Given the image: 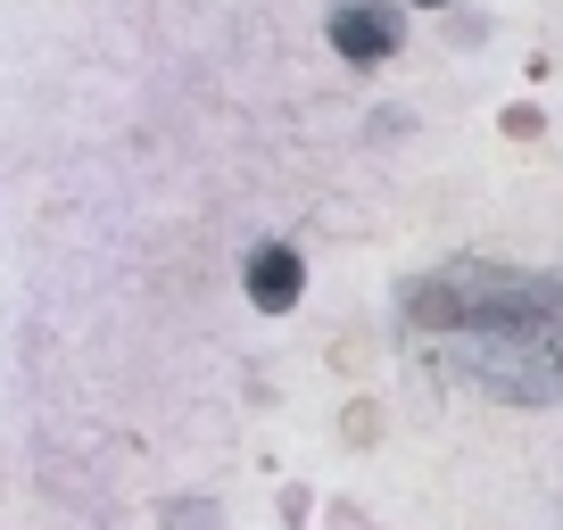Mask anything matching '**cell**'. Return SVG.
<instances>
[{
  "label": "cell",
  "instance_id": "cell-2",
  "mask_svg": "<svg viewBox=\"0 0 563 530\" xmlns=\"http://www.w3.org/2000/svg\"><path fill=\"white\" fill-rule=\"evenodd\" d=\"M249 299L257 307H290L299 299V257H290V249H257V257H249Z\"/></svg>",
  "mask_w": 563,
  "mask_h": 530
},
{
  "label": "cell",
  "instance_id": "cell-1",
  "mask_svg": "<svg viewBox=\"0 0 563 530\" xmlns=\"http://www.w3.org/2000/svg\"><path fill=\"white\" fill-rule=\"evenodd\" d=\"M332 42L349 58H382V51H398V18H389L382 0H356V9H340V18H332Z\"/></svg>",
  "mask_w": 563,
  "mask_h": 530
}]
</instances>
